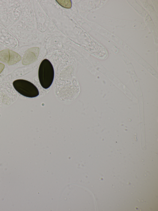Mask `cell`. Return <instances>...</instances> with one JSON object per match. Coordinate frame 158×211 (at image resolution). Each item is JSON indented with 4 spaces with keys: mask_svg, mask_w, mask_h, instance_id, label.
I'll return each instance as SVG.
<instances>
[{
    "mask_svg": "<svg viewBox=\"0 0 158 211\" xmlns=\"http://www.w3.org/2000/svg\"><path fill=\"white\" fill-rule=\"evenodd\" d=\"M38 77L42 87L47 89L51 86L54 79V70L52 63L48 59H44L40 64Z\"/></svg>",
    "mask_w": 158,
    "mask_h": 211,
    "instance_id": "6da1fadb",
    "label": "cell"
},
{
    "mask_svg": "<svg viewBox=\"0 0 158 211\" xmlns=\"http://www.w3.org/2000/svg\"><path fill=\"white\" fill-rule=\"evenodd\" d=\"M16 90L21 95L30 98L35 97L39 95L37 88L31 82L24 80L18 79L13 83Z\"/></svg>",
    "mask_w": 158,
    "mask_h": 211,
    "instance_id": "7a4b0ae2",
    "label": "cell"
},
{
    "mask_svg": "<svg viewBox=\"0 0 158 211\" xmlns=\"http://www.w3.org/2000/svg\"><path fill=\"white\" fill-rule=\"evenodd\" d=\"M21 59L19 54L10 49H6L0 51V60L9 65L15 64Z\"/></svg>",
    "mask_w": 158,
    "mask_h": 211,
    "instance_id": "3957f363",
    "label": "cell"
},
{
    "mask_svg": "<svg viewBox=\"0 0 158 211\" xmlns=\"http://www.w3.org/2000/svg\"><path fill=\"white\" fill-rule=\"evenodd\" d=\"M39 51L40 49L38 47L28 49L23 56L22 61L23 64L27 65L35 62L38 56Z\"/></svg>",
    "mask_w": 158,
    "mask_h": 211,
    "instance_id": "277c9868",
    "label": "cell"
},
{
    "mask_svg": "<svg viewBox=\"0 0 158 211\" xmlns=\"http://www.w3.org/2000/svg\"><path fill=\"white\" fill-rule=\"evenodd\" d=\"M56 1L59 5L65 8H70L72 7V2L70 0H56Z\"/></svg>",
    "mask_w": 158,
    "mask_h": 211,
    "instance_id": "5b68a950",
    "label": "cell"
},
{
    "mask_svg": "<svg viewBox=\"0 0 158 211\" xmlns=\"http://www.w3.org/2000/svg\"><path fill=\"white\" fill-rule=\"evenodd\" d=\"M5 67V65L4 64L0 63V74L2 72Z\"/></svg>",
    "mask_w": 158,
    "mask_h": 211,
    "instance_id": "8992f818",
    "label": "cell"
}]
</instances>
